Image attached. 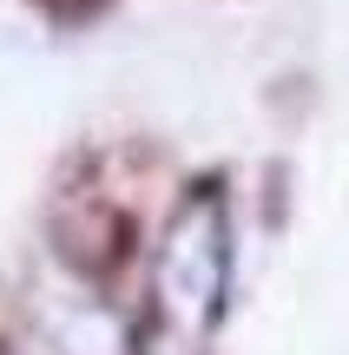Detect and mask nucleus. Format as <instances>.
I'll use <instances>...</instances> for the list:
<instances>
[{
    "instance_id": "1",
    "label": "nucleus",
    "mask_w": 349,
    "mask_h": 355,
    "mask_svg": "<svg viewBox=\"0 0 349 355\" xmlns=\"http://www.w3.org/2000/svg\"><path fill=\"white\" fill-rule=\"evenodd\" d=\"M224 283H231V211L218 184H198L158 243V309L185 336H205L224 309Z\"/></svg>"
}]
</instances>
